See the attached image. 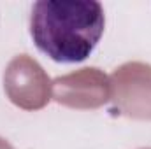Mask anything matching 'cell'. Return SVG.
<instances>
[{"mask_svg": "<svg viewBox=\"0 0 151 149\" xmlns=\"http://www.w3.org/2000/svg\"><path fill=\"white\" fill-rule=\"evenodd\" d=\"M104 27V9L95 0H39L30 14L34 44L58 63L86 60L99 44Z\"/></svg>", "mask_w": 151, "mask_h": 149, "instance_id": "1", "label": "cell"}]
</instances>
